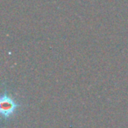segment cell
Masks as SVG:
<instances>
[{"label": "cell", "mask_w": 128, "mask_h": 128, "mask_svg": "<svg viewBox=\"0 0 128 128\" xmlns=\"http://www.w3.org/2000/svg\"><path fill=\"white\" fill-rule=\"evenodd\" d=\"M19 106V104H18L11 96L7 94L2 96L0 100V111L5 118H9L12 117Z\"/></svg>", "instance_id": "1"}]
</instances>
